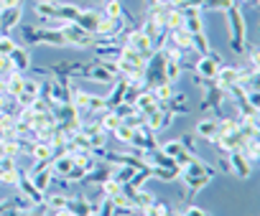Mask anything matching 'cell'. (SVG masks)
<instances>
[{"label":"cell","mask_w":260,"mask_h":216,"mask_svg":"<svg viewBox=\"0 0 260 216\" xmlns=\"http://www.w3.org/2000/svg\"><path fill=\"white\" fill-rule=\"evenodd\" d=\"M214 176H217V170H212V168H209L204 160H199V158H194L184 170H179V178H181V183H184V188H186V201L194 203L197 193H199Z\"/></svg>","instance_id":"cell-1"},{"label":"cell","mask_w":260,"mask_h":216,"mask_svg":"<svg viewBox=\"0 0 260 216\" xmlns=\"http://www.w3.org/2000/svg\"><path fill=\"white\" fill-rule=\"evenodd\" d=\"M227 23H230V46L235 54H245L247 44H245V18H242V8L240 6H230L227 11Z\"/></svg>","instance_id":"cell-2"},{"label":"cell","mask_w":260,"mask_h":216,"mask_svg":"<svg viewBox=\"0 0 260 216\" xmlns=\"http://www.w3.org/2000/svg\"><path fill=\"white\" fill-rule=\"evenodd\" d=\"M158 84H169L166 81V54L164 51H153V56L146 61V69H143V89H156Z\"/></svg>","instance_id":"cell-3"},{"label":"cell","mask_w":260,"mask_h":216,"mask_svg":"<svg viewBox=\"0 0 260 216\" xmlns=\"http://www.w3.org/2000/svg\"><path fill=\"white\" fill-rule=\"evenodd\" d=\"M72 104L77 110V117L107 110V107H105V97H97V94H89V92H82V89H74V87H72Z\"/></svg>","instance_id":"cell-4"},{"label":"cell","mask_w":260,"mask_h":216,"mask_svg":"<svg viewBox=\"0 0 260 216\" xmlns=\"http://www.w3.org/2000/svg\"><path fill=\"white\" fill-rule=\"evenodd\" d=\"M59 28H61V33H64L67 46H79V49H89V46H94V36L87 33V31H82L77 23H61Z\"/></svg>","instance_id":"cell-5"},{"label":"cell","mask_w":260,"mask_h":216,"mask_svg":"<svg viewBox=\"0 0 260 216\" xmlns=\"http://www.w3.org/2000/svg\"><path fill=\"white\" fill-rule=\"evenodd\" d=\"M222 61H224V59H222L217 51H209V54H204V56H199V59L194 61V69H191V71H197L202 79H212V81H214V76H217Z\"/></svg>","instance_id":"cell-6"},{"label":"cell","mask_w":260,"mask_h":216,"mask_svg":"<svg viewBox=\"0 0 260 216\" xmlns=\"http://www.w3.org/2000/svg\"><path fill=\"white\" fill-rule=\"evenodd\" d=\"M125 46H130V49H136L146 61L153 56V44H151V38L141 31V28H130L127 33H125Z\"/></svg>","instance_id":"cell-7"},{"label":"cell","mask_w":260,"mask_h":216,"mask_svg":"<svg viewBox=\"0 0 260 216\" xmlns=\"http://www.w3.org/2000/svg\"><path fill=\"white\" fill-rule=\"evenodd\" d=\"M72 216H97V208L92 206V201L87 198V193H77V196H69L67 198V206H64Z\"/></svg>","instance_id":"cell-8"},{"label":"cell","mask_w":260,"mask_h":216,"mask_svg":"<svg viewBox=\"0 0 260 216\" xmlns=\"http://www.w3.org/2000/svg\"><path fill=\"white\" fill-rule=\"evenodd\" d=\"M120 193L127 198L130 206H138V208H148V206L156 201L148 191H143V188H133L130 183H120Z\"/></svg>","instance_id":"cell-9"},{"label":"cell","mask_w":260,"mask_h":216,"mask_svg":"<svg viewBox=\"0 0 260 216\" xmlns=\"http://www.w3.org/2000/svg\"><path fill=\"white\" fill-rule=\"evenodd\" d=\"M28 178H31V183H34L41 193H46V191H49V186H51V181H54L51 163H36V165H34V170L28 173Z\"/></svg>","instance_id":"cell-10"},{"label":"cell","mask_w":260,"mask_h":216,"mask_svg":"<svg viewBox=\"0 0 260 216\" xmlns=\"http://www.w3.org/2000/svg\"><path fill=\"white\" fill-rule=\"evenodd\" d=\"M242 143H245V140L240 138V133H230V135H217L209 145H212V148H217V153H219V155H230L232 150H240V148H242Z\"/></svg>","instance_id":"cell-11"},{"label":"cell","mask_w":260,"mask_h":216,"mask_svg":"<svg viewBox=\"0 0 260 216\" xmlns=\"http://www.w3.org/2000/svg\"><path fill=\"white\" fill-rule=\"evenodd\" d=\"M112 178V163H94V168L79 181L82 186H100V183H105V181H110Z\"/></svg>","instance_id":"cell-12"},{"label":"cell","mask_w":260,"mask_h":216,"mask_svg":"<svg viewBox=\"0 0 260 216\" xmlns=\"http://www.w3.org/2000/svg\"><path fill=\"white\" fill-rule=\"evenodd\" d=\"M39 89H41V81H39V79L23 76V89H21V94L16 97V102H18L21 107H31V104L39 99Z\"/></svg>","instance_id":"cell-13"},{"label":"cell","mask_w":260,"mask_h":216,"mask_svg":"<svg viewBox=\"0 0 260 216\" xmlns=\"http://www.w3.org/2000/svg\"><path fill=\"white\" fill-rule=\"evenodd\" d=\"M23 18V6H11L0 11V33H11Z\"/></svg>","instance_id":"cell-14"},{"label":"cell","mask_w":260,"mask_h":216,"mask_svg":"<svg viewBox=\"0 0 260 216\" xmlns=\"http://www.w3.org/2000/svg\"><path fill=\"white\" fill-rule=\"evenodd\" d=\"M130 145H136V148H141V150H153V148H158V140H156V133L143 122V125L133 133V140H130Z\"/></svg>","instance_id":"cell-15"},{"label":"cell","mask_w":260,"mask_h":216,"mask_svg":"<svg viewBox=\"0 0 260 216\" xmlns=\"http://www.w3.org/2000/svg\"><path fill=\"white\" fill-rule=\"evenodd\" d=\"M84 79H89V81H100V84H110V81H115L117 76L112 74V71H107L97 59H92V61H87V71H84Z\"/></svg>","instance_id":"cell-16"},{"label":"cell","mask_w":260,"mask_h":216,"mask_svg":"<svg viewBox=\"0 0 260 216\" xmlns=\"http://www.w3.org/2000/svg\"><path fill=\"white\" fill-rule=\"evenodd\" d=\"M184 31L202 33L204 31V11L202 8H184Z\"/></svg>","instance_id":"cell-17"},{"label":"cell","mask_w":260,"mask_h":216,"mask_svg":"<svg viewBox=\"0 0 260 216\" xmlns=\"http://www.w3.org/2000/svg\"><path fill=\"white\" fill-rule=\"evenodd\" d=\"M237 79H240V66H227V64H222L219 71H217V76H214V84L227 94V89H230L232 84H237Z\"/></svg>","instance_id":"cell-18"},{"label":"cell","mask_w":260,"mask_h":216,"mask_svg":"<svg viewBox=\"0 0 260 216\" xmlns=\"http://www.w3.org/2000/svg\"><path fill=\"white\" fill-rule=\"evenodd\" d=\"M174 112H169V110H153L151 115H146V125L153 130V133H161V130H166V127H171V122H174Z\"/></svg>","instance_id":"cell-19"},{"label":"cell","mask_w":260,"mask_h":216,"mask_svg":"<svg viewBox=\"0 0 260 216\" xmlns=\"http://www.w3.org/2000/svg\"><path fill=\"white\" fill-rule=\"evenodd\" d=\"M16 186H18V193H23L31 203H44V196H46V193H41V191L31 183L28 173H23V170H21V173H18V183H16Z\"/></svg>","instance_id":"cell-20"},{"label":"cell","mask_w":260,"mask_h":216,"mask_svg":"<svg viewBox=\"0 0 260 216\" xmlns=\"http://www.w3.org/2000/svg\"><path fill=\"white\" fill-rule=\"evenodd\" d=\"M100 11H94V8H87V11H79L77 13V18L72 21V23H77L82 31H87V33H92L94 36V31H97V23H100Z\"/></svg>","instance_id":"cell-21"},{"label":"cell","mask_w":260,"mask_h":216,"mask_svg":"<svg viewBox=\"0 0 260 216\" xmlns=\"http://www.w3.org/2000/svg\"><path fill=\"white\" fill-rule=\"evenodd\" d=\"M28 155H31L36 163H51V160H54V155H56V150H54V145H51V143H46V140H34V145H31Z\"/></svg>","instance_id":"cell-22"},{"label":"cell","mask_w":260,"mask_h":216,"mask_svg":"<svg viewBox=\"0 0 260 216\" xmlns=\"http://www.w3.org/2000/svg\"><path fill=\"white\" fill-rule=\"evenodd\" d=\"M230 165H232V173L237 176V178H250V173H252V163L240 153V150H232L230 155Z\"/></svg>","instance_id":"cell-23"},{"label":"cell","mask_w":260,"mask_h":216,"mask_svg":"<svg viewBox=\"0 0 260 216\" xmlns=\"http://www.w3.org/2000/svg\"><path fill=\"white\" fill-rule=\"evenodd\" d=\"M127 87H130V81L127 79H122V76H117L115 79V87H112V92L105 97V107L107 110H115V107L125 99V92H127Z\"/></svg>","instance_id":"cell-24"},{"label":"cell","mask_w":260,"mask_h":216,"mask_svg":"<svg viewBox=\"0 0 260 216\" xmlns=\"http://www.w3.org/2000/svg\"><path fill=\"white\" fill-rule=\"evenodd\" d=\"M158 110H169L174 115H186L189 112V104H186V94H171L166 102H158Z\"/></svg>","instance_id":"cell-25"},{"label":"cell","mask_w":260,"mask_h":216,"mask_svg":"<svg viewBox=\"0 0 260 216\" xmlns=\"http://www.w3.org/2000/svg\"><path fill=\"white\" fill-rule=\"evenodd\" d=\"M11 64H13V69L16 71H21V74H26L28 69H31V51L26 49V46H16L13 51H11Z\"/></svg>","instance_id":"cell-26"},{"label":"cell","mask_w":260,"mask_h":216,"mask_svg":"<svg viewBox=\"0 0 260 216\" xmlns=\"http://www.w3.org/2000/svg\"><path fill=\"white\" fill-rule=\"evenodd\" d=\"M136 110H138L143 117L151 115L153 110H158V99H156L153 89H143V92L138 94V99H136Z\"/></svg>","instance_id":"cell-27"},{"label":"cell","mask_w":260,"mask_h":216,"mask_svg":"<svg viewBox=\"0 0 260 216\" xmlns=\"http://www.w3.org/2000/svg\"><path fill=\"white\" fill-rule=\"evenodd\" d=\"M207 94H204V99H202V110H219V104H222V99L227 97L217 84H209L207 89H204Z\"/></svg>","instance_id":"cell-28"},{"label":"cell","mask_w":260,"mask_h":216,"mask_svg":"<svg viewBox=\"0 0 260 216\" xmlns=\"http://www.w3.org/2000/svg\"><path fill=\"white\" fill-rule=\"evenodd\" d=\"M36 36H39V44H49V46H67L64 41V33L61 28H36Z\"/></svg>","instance_id":"cell-29"},{"label":"cell","mask_w":260,"mask_h":216,"mask_svg":"<svg viewBox=\"0 0 260 216\" xmlns=\"http://www.w3.org/2000/svg\"><path fill=\"white\" fill-rule=\"evenodd\" d=\"M197 138L212 143L217 138V120H199L197 122Z\"/></svg>","instance_id":"cell-30"},{"label":"cell","mask_w":260,"mask_h":216,"mask_svg":"<svg viewBox=\"0 0 260 216\" xmlns=\"http://www.w3.org/2000/svg\"><path fill=\"white\" fill-rule=\"evenodd\" d=\"M77 13H79L77 6H72V3H56V21L59 23H72L77 18Z\"/></svg>","instance_id":"cell-31"},{"label":"cell","mask_w":260,"mask_h":216,"mask_svg":"<svg viewBox=\"0 0 260 216\" xmlns=\"http://www.w3.org/2000/svg\"><path fill=\"white\" fill-rule=\"evenodd\" d=\"M151 178H158L164 183H171L179 178V168H151Z\"/></svg>","instance_id":"cell-32"},{"label":"cell","mask_w":260,"mask_h":216,"mask_svg":"<svg viewBox=\"0 0 260 216\" xmlns=\"http://www.w3.org/2000/svg\"><path fill=\"white\" fill-rule=\"evenodd\" d=\"M136 168H130V165H112V181L117 183H127L130 178H133Z\"/></svg>","instance_id":"cell-33"},{"label":"cell","mask_w":260,"mask_h":216,"mask_svg":"<svg viewBox=\"0 0 260 216\" xmlns=\"http://www.w3.org/2000/svg\"><path fill=\"white\" fill-rule=\"evenodd\" d=\"M240 153H242L250 163H255V160H257V153H260V143H257V140H245L242 148H240Z\"/></svg>","instance_id":"cell-34"},{"label":"cell","mask_w":260,"mask_h":216,"mask_svg":"<svg viewBox=\"0 0 260 216\" xmlns=\"http://www.w3.org/2000/svg\"><path fill=\"white\" fill-rule=\"evenodd\" d=\"M133 133H136V130H130L127 125H122V122H120V125L112 130V138H115L120 145H127L130 140H133Z\"/></svg>","instance_id":"cell-35"},{"label":"cell","mask_w":260,"mask_h":216,"mask_svg":"<svg viewBox=\"0 0 260 216\" xmlns=\"http://www.w3.org/2000/svg\"><path fill=\"white\" fill-rule=\"evenodd\" d=\"M179 76H181V64H179L176 59H169V56H166V81L174 84Z\"/></svg>","instance_id":"cell-36"},{"label":"cell","mask_w":260,"mask_h":216,"mask_svg":"<svg viewBox=\"0 0 260 216\" xmlns=\"http://www.w3.org/2000/svg\"><path fill=\"white\" fill-rule=\"evenodd\" d=\"M18 46L16 38H11V33H0V56H11V51Z\"/></svg>","instance_id":"cell-37"},{"label":"cell","mask_w":260,"mask_h":216,"mask_svg":"<svg viewBox=\"0 0 260 216\" xmlns=\"http://www.w3.org/2000/svg\"><path fill=\"white\" fill-rule=\"evenodd\" d=\"M230 6H235L232 0H204V6H202V11H227Z\"/></svg>","instance_id":"cell-38"},{"label":"cell","mask_w":260,"mask_h":216,"mask_svg":"<svg viewBox=\"0 0 260 216\" xmlns=\"http://www.w3.org/2000/svg\"><path fill=\"white\" fill-rule=\"evenodd\" d=\"M112 112H115V115H117L120 120H125L127 115H133V112H138V110H136V104H130V102H120V104L115 107Z\"/></svg>","instance_id":"cell-39"},{"label":"cell","mask_w":260,"mask_h":216,"mask_svg":"<svg viewBox=\"0 0 260 216\" xmlns=\"http://www.w3.org/2000/svg\"><path fill=\"white\" fill-rule=\"evenodd\" d=\"M120 122H122V125H127L130 130H138V127L146 122V117H143L141 112H133V115H127V117H125V120H120Z\"/></svg>","instance_id":"cell-40"},{"label":"cell","mask_w":260,"mask_h":216,"mask_svg":"<svg viewBox=\"0 0 260 216\" xmlns=\"http://www.w3.org/2000/svg\"><path fill=\"white\" fill-rule=\"evenodd\" d=\"M153 94H156L158 102H166V99L174 94V87H171V84H158V87L153 89Z\"/></svg>","instance_id":"cell-41"},{"label":"cell","mask_w":260,"mask_h":216,"mask_svg":"<svg viewBox=\"0 0 260 216\" xmlns=\"http://www.w3.org/2000/svg\"><path fill=\"white\" fill-rule=\"evenodd\" d=\"M184 150V145H181V140H169L166 145H164V153L169 155V158H176L179 153Z\"/></svg>","instance_id":"cell-42"},{"label":"cell","mask_w":260,"mask_h":216,"mask_svg":"<svg viewBox=\"0 0 260 216\" xmlns=\"http://www.w3.org/2000/svg\"><path fill=\"white\" fill-rule=\"evenodd\" d=\"M194 158H197V155H191L189 150H181V153L174 158V163H176V168H179V170H184V168H186V165H189Z\"/></svg>","instance_id":"cell-43"},{"label":"cell","mask_w":260,"mask_h":216,"mask_svg":"<svg viewBox=\"0 0 260 216\" xmlns=\"http://www.w3.org/2000/svg\"><path fill=\"white\" fill-rule=\"evenodd\" d=\"M194 140H197V135H184V138H181L184 150H189L191 155H197V143H194Z\"/></svg>","instance_id":"cell-44"},{"label":"cell","mask_w":260,"mask_h":216,"mask_svg":"<svg viewBox=\"0 0 260 216\" xmlns=\"http://www.w3.org/2000/svg\"><path fill=\"white\" fill-rule=\"evenodd\" d=\"M217 173H232V165H230V158H227V155H219V160H217Z\"/></svg>","instance_id":"cell-45"},{"label":"cell","mask_w":260,"mask_h":216,"mask_svg":"<svg viewBox=\"0 0 260 216\" xmlns=\"http://www.w3.org/2000/svg\"><path fill=\"white\" fill-rule=\"evenodd\" d=\"M13 71V64H11V59L8 56H0V76H8Z\"/></svg>","instance_id":"cell-46"},{"label":"cell","mask_w":260,"mask_h":216,"mask_svg":"<svg viewBox=\"0 0 260 216\" xmlns=\"http://www.w3.org/2000/svg\"><path fill=\"white\" fill-rule=\"evenodd\" d=\"M247 54H250V66L252 69H257L260 66V54H257V46H250V49H245Z\"/></svg>","instance_id":"cell-47"},{"label":"cell","mask_w":260,"mask_h":216,"mask_svg":"<svg viewBox=\"0 0 260 216\" xmlns=\"http://www.w3.org/2000/svg\"><path fill=\"white\" fill-rule=\"evenodd\" d=\"M191 84H194V87H199V89H207V87H209V84H214V81H212V79H202V76L194 71V74H191Z\"/></svg>","instance_id":"cell-48"},{"label":"cell","mask_w":260,"mask_h":216,"mask_svg":"<svg viewBox=\"0 0 260 216\" xmlns=\"http://www.w3.org/2000/svg\"><path fill=\"white\" fill-rule=\"evenodd\" d=\"M11 6H21V0H0V11L11 8Z\"/></svg>","instance_id":"cell-49"},{"label":"cell","mask_w":260,"mask_h":216,"mask_svg":"<svg viewBox=\"0 0 260 216\" xmlns=\"http://www.w3.org/2000/svg\"><path fill=\"white\" fill-rule=\"evenodd\" d=\"M232 3H235V6H255L257 0H232Z\"/></svg>","instance_id":"cell-50"},{"label":"cell","mask_w":260,"mask_h":216,"mask_svg":"<svg viewBox=\"0 0 260 216\" xmlns=\"http://www.w3.org/2000/svg\"><path fill=\"white\" fill-rule=\"evenodd\" d=\"M3 158H6V143L0 140V160H3Z\"/></svg>","instance_id":"cell-51"},{"label":"cell","mask_w":260,"mask_h":216,"mask_svg":"<svg viewBox=\"0 0 260 216\" xmlns=\"http://www.w3.org/2000/svg\"><path fill=\"white\" fill-rule=\"evenodd\" d=\"M148 6H156V0H148Z\"/></svg>","instance_id":"cell-52"},{"label":"cell","mask_w":260,"mask_h":216,"mask_svg":"<svg viewBox=\"0 0 260 216\" xmlns=\"http://www.w3.org/2000/svg\"><path fill=\"white\" fill-rule=\"evenodd\" d=\"M49 3H56V0H49Z\"/></svg>","instance_id":"cell-53"},{"label":"cell","mask_w":260,"mask_h":216,"mask_svg":"<svg viewBox=\"0 0 260 216\" xmlns=\"http://www.w3.org/2000/svg\"><path fill=\"white\" fill-rule=\"evenodd\" d=\"M105 3H110V0H105Z\"/></svg>","instance_id":"cell-54"}]
</instances>
